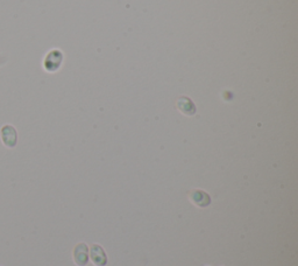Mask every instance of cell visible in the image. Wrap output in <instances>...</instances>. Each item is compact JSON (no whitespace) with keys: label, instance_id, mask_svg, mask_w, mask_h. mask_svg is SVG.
I'll return each instance as SVG.
<instances>
[{"label":"cell","instance_id":"obj_6","mask_svg":"<svg viewBox=\"0 0 298 266\" xmlns=\"http://www.w3.org/2000/svg\"><path fill=\"white\" fill-rule=\"evenodd\" d=\"M190 197H191L193 203L200 205V207H205V205L210 203L209 195L205 192H203V190H193Z\"/></svg>","mask_w":298,"mask_h":266},{"label":"cell","instance_id":"obj_1","mask_svg":"<svg viewBox=\"0 0 298 266\" xmlns=\"http://www.w3.org/2000/svg\"><path fill=\"white\" fill-rule=\"evenodd\" d=\"M63 62V53L59 49H51L43 58V68L48 73H55L61 68Z\"/></svg>","mask_w":298,"mask_h":266},{"label":"cell","instance_id":"obj_2","mask_svg":"<svg viewBox=\"0 0 298 266\" xmlns=\"http://www.w3.org/2000/svg\"><path fill=\"white\" fill-rule=\"evenodd\" d=\"M0 140L7 149H14L18 145V131L11 124H5L0 129Z\"/></svg>","mask_w":298,"mask_h":266},{"label":"cell","instance_id":"obj_4","mask_svg":"<svg viewBox=\"0 0 298 266\" xmlns=\"http://www.w3.org/2000/svg\"><path fill=\"white\" fill-rule=\"evenodd\" d=\"M74 259L79 266L87 264V247L85 244H79L74 251Z\"/></svg>","mask_w":298,"mask_h":266},{"label":"cell","instance_id":"obj_5","mask_svg":"<svg viewBox=\"0 0 298 266\" xmlns=\"http://www.w3.org/2000/svg\"><path fill=\"white\" fill-rule=\"evenodd\" d=\"M91 258H92L93 263L97 266H105L106 264L105 252L99 245H93L92 247V250H91Z\"/></svg>","mask_w":298,"mask_h":266},{"label":"cell","instance_id":"obj_3","mask_svg":"<svg viewBox=\"0 0 298 266\" xmlns=\"http://www.w3.org/2000/svg\"><path fill=\"white\" fill-rule=\"evenodd\" d=\"M177 106L183 113L189 114V116H192V114L196 113V106H194L193 102L188 97H181L178 98L177 101Z\"/></svg>","mask_w":298,"mask_h":266}]
</instances>
